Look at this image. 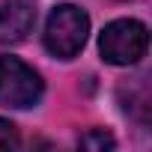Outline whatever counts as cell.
I'll return each mask as SVG.
<instances>
[{
    "label": "cell",
    "mask_w": 152,
    "mask_h": 152,
    "mask_svg": "<svg viewBox=\"0 0 152 152\" xmlns=\"http://www.w3.org/2000/svg\"><path fill=\"white\" fill-rule=\"evenodd\" d=\"M45 96L42 75L18 57H0V107H36Z\"/></svg>",
    "instance_id": "cell-3"
},
{
    "label": "cell",
    "mask_w": 152,
    "mask_h": 152,
    "mask_svg": "<svg viewBox=\"0 0 152 152\" xmlns=\"http://www.w3.org/2000/svg\"><path fill=\"white\" fill-rule=\"evenodd\" d=\"M21 146V134L15 128V122L0 116V149H18Z\"/></svg>",
    "instance_id": "cell-6"
},
{
    "label": "cell",
    "mask_w": 152,
    "mask_h": 152,
    "mask_svg": "<svg viewBox=\"0 0 152 152\" xmlns=\"http://www.w3.org/2000/svg\"><path fill=\"white\" fill-rule=\"evenodd\" d=\"M87 39H90V15L81 6L60 3L51 9V15L45 21V33H42L48 54H54L60 60H72L84 51Z\"/></svg>",
    "instance_id": "cell-1"
},
{
    "label": "cell",
    "mask_w": 152,
    "mask_h": 152,
    "mask_svg": "<svg viewBox=\"0 0 152 152\" xmlns=\"http://www.w3.org/2000/svg\"><path fill=\"white\" fill-rule=\"evenodd\" d=\"M146 48H149V30L137 18H116L99 36L102 60L110 66H134L146 57Z\"/></svg>",
    "instance_id": "cell-2"
},
{
    "label": "cell",
    "mask_w": 152,
    "mask_h": 152,
    "mask_svg": "<svg viewBox=\"0 0 152 152\" xmlns=\"http://www.w3.org/2000/svg\"><path fill=\"white\" fill-rule=\"evenodd\" d=\"M36 27V0H3L0 3V48L24 42Z\"/></svg>",
    "instance_id": "cell-4"
},
{
    "label": "cell",
    "mask_w": 152,
    "mask_h": 152,
    "mask_svg": "<svg viewBox=\"0 0 152 152\" xmlns=\"http://www.w3.org/2000/svg\"><path fill=\"white\" fill-rule=\"evenodd\" d=\"M78 146H81V149L104 152V149H113V146H116V140H113L104 128H93V131H87V134H81V137H78Z\"/></svg>",
    "instance_id": "cell-5"
}]
</instances>
